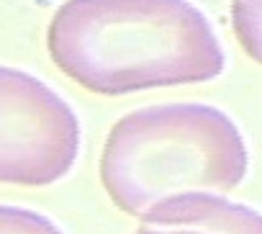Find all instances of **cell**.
Listing matches in <instances>:
<instances>
[{
	"label": "cell",
	"instance_id": "1",
	"mask_svg": "<svg viewBox=\"0 0 262 234\" xmlns=\"http://www.w3.org/2000/svg\"><path fill=\"white\" fill-rule=\"evenodd\" d=\"M47 47L59 72L108 98L208 82L226 65L211 21L188 0H67Z\"/></svg>",
	"mask_w": 262,
	"mask_h": 234
},
{
	"label": "cell",
	"instance_id": "6",
	"mask_svg": "<svg viewBox=\"0 0 262 234\" xmlns=\"http://www.w3.org/2000/svg\"><path fill=\"white\" fill-rule=\"evenodd\" d=\"M0 234H64V231L41 211L0 203Z\"/></svg>",
	"mask_w": 262,
	"mask_h": 234
},
{
	"label": "cell",
	"instance_id": "5",
	"mask_svg": "<svg viewBox=\"0 0 262 234\" xmlns=\"http://www.w3.org/2000/svg\"><path fill=\"white\" fill-rule=\"evenodd\" d=\"M231 29L247 57L262 65V0H234Z\"/></svg>",
	"mask_w": 262,
	"mask_h": 234
},
{
	"label": "cell",
	"instance_id": "2",
	"mask_svg": "<svg viewBox=\"0 0 262 234\" xmlns=\"http://www.w3.org/2000/svg\"><path fill=\"white\" fill-rule=\"evenodd\" d=\"M249 170L239 126L206 103H157L118 119L100 152V183L113 206L142 216L152 203L188 193H231Z\"/></svg>",
	"mask_w": 262,
	"mask_h": 234
},
{
	"label": "cell",
	"instance_id": "3",
	"mask_svg": "<svg viewBox=\"0 0 262 234\" xmlns=\"http://www.w3.org/2000/svg\"><path fill=\"white\" fill-rule=\"evenodd\" d=\"M80 144L72 105L31 72L0 65V183L54 185L75 167Z\"/></svg>",
	"mask_w": 262,
	"mask_h": 234
},
{
	"label": "cell",
	"instance_id": "4",
	"mask_svg": "<svg viewBox=\"0 0 262 234\" xmlns=\"http://www.w3.org/2000/svg\"><path fill=\"white\" fill-rule=\"evenodd\" d=\"M134 234H262V214L224 193L188 190L152 203Z\"/></svg>",
	"mask_w": 262,
	"mask_h": 234
}]
</instances>
